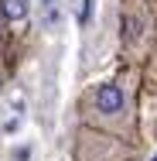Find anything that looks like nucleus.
Listing matches in <instances>:
<instances>
[{
	"instance_id": "obj_1",
	"label": "nucleus",
	"mask_w": 157,
	"mask_h": 161,
	"mask_svg": "<svg viewBox=\"0 0 157 161\" xmlns=\"http://www.w3.org/2000/svg\"><path fill=\"white\" fill-rule=\"evenodd\" d=\"M147 28H150V21H147V10H144V0H130V7H126V14H123V41H126V48H133L137 41H144L147 38Z\"/></svg>"
},
{
	"instance_id": "obj_2",
	"label": "nucleus",
	"mask_w": 157,
	"mask_h": 161,
	"mask_svg": "<svg viewBox=\"0 0 157 161\" xmlns=\"http://www.w3.org/2000/svg\"><path fill=\"white\" fill-rule=\"evenodd\" d=\"M96 110L99 113H123V89L116 82H106L96 89Z\"/></svg>"
},
{
	"instance_id": "obj_3",
	"label": "nucleus",
	"mask_w": 157,
	"mask_h": 161,
	"mask_svg": "<svg viewBox=\"0 0 157 161\" xmlns=\"http://www.w3.org/2000/svg\"><path fill=\"white\" fill-rule=\"evenodd\" d=\"M3 14H7V21L28 17V0H3Z\"/></svg>"
},
{
	"instance_id": "obj_4",
	"label": "nucleus",
	"mask_w": 157,
	"mask_h": 161,
	"mask_svg": "<svg viewBox=\"0 0 157 161\" xmlns=\"http://www.w3.org/2000/svg\"><path fill=\"white\" fill-rule=\"evenodd\" d=\"M89 17H92V0H86L82 10H79V21H82V24H89Z\"/></svg>"
}]
</instances>
